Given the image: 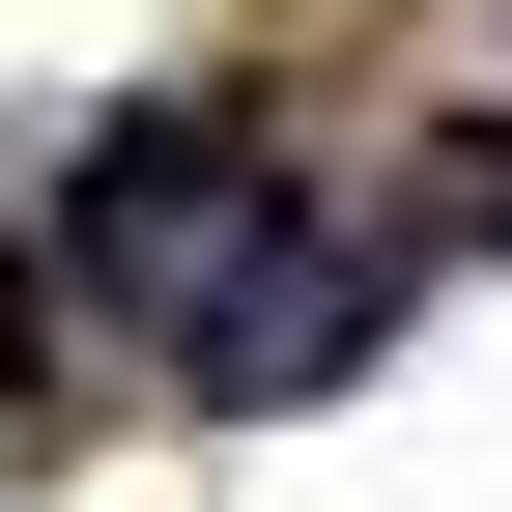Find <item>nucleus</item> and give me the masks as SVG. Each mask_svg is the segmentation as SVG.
<instances>
[{
    "instance_id": "1",
    "label": "nucleus",
    "mask_w": 512,
    "mask_h": 512,
    "mask_svg": "<svg viewBox=\"0 0 512 512\" xmlns=\"http://www.w3.org/2000/svg\"><path fill=\"white\" fill-rule=\"evenodd\" d=\"M256 200H285V171H256V143H228V114H114V143H86V171H57V256H86V285H114V313H200Z\"/></svg>"
},
{
    "instance_id": "2",
    "label": "nucleus",
    "mask_w": 512,
    "mask_h": 512,
    "mask_svg": "<svg viewBox=\"0 0 512 512\" xmlns=\"http://www.w3.org/2000/svg\"><path fill=\"white\" fill-rule=\"evenodd\" d=\"M484 171H512V143H484ZM484 228H512V200H484Z\"/></svg>"
}]
</instances>
